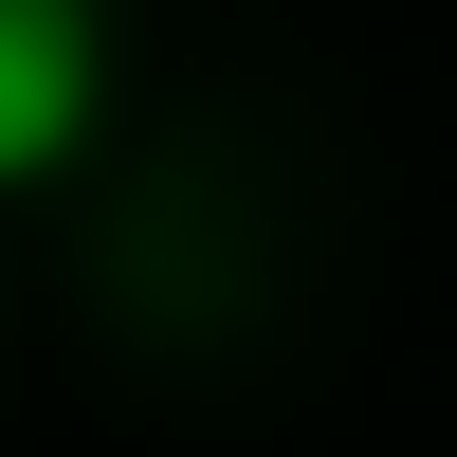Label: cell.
Segmentation results:
<instances>
[{
  "mask_svg": "<svg viewBox=\"0 0 457 457\" xmlns=\"http://www.w3.org/2000/svg\"><path fill=\"white\" fill-rule=\"evenodd\" d=\"M92 129V0H0V183L73 165Z\"/></svg>",
  "mask_w": 457,
  "mask_h": 457,
  "instance_id": "cell-1",
  "label": "cell"
}]
</instances>
